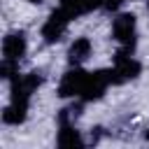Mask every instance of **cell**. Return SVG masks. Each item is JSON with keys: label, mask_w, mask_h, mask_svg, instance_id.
<instances>
[{"label": "cell", "mask_w": 149, "mask_h": 149, "mask_svg": "<svg viewBox=\"0 0 149 149\" xmlns=\"http://www.w3.org/2000/svg\"><path fill=\"white\" fill-rule=\"evenodd\" d=\"M28 51V40L23 30H14L7 33L2 40V65H0V74L2 79H12L14 74H19V63Z\"/></svg>", "instance_id": "1"}, {"label": "cell", "mask_w": 149, "mask_h": 149, "mask_svg": "<svg viewBox=\"0 0 149 149\" xmlns=\"http://www.w3.org/2000/svg\"><path fill=\"white\" fill-rule=\"evenodd\" d=\"M112 37L119 42V51L116 54H126L133 56L135 44H137V19L130 12L116 14L112 21Z\"/></svg>", "instance_id": "2"}, {"label": "cell", "mask_w": 149, "mask_h": 149, "mask_svg": "<svg viewBox=\"0 0 149 149\" xmlns=\"http://www.w3.org/2000/svg\"><path fill=\"white\" fill-rule=\"evenodd\" d=\"M74 21V16L65 9V7H56L51 14H49V19L44 21V26H42V37H44V42L47 44H54V42H58L61 40V35L68 30V26Z\"/></svg>", "instance_id": "3"}, {"label": "cell", "mask_w": 149, "mask_h": 149, "mask_svg": "<svg viewBox=\"0 0 149 149\" xmlns=\"http://www.w3.org/2000/svg\"><path fill=\"white\" fill-rule=\"evenodd\" d=\"M109 86H112V72L109 70H93L86 77V84H84V91H81L79 100H84V102L98 100V98L105 95V91Z\"/></svg>", "instance_id": "4"}, {"label": "cell", "mask_w": 149, "mask_h": 149, "mask_svg": "<svg viewBox=\"0 0 149 149\" xmlns=\"http://www.w3.org/2000/svg\"><path fill=\"white\" fill-rule=\"evenodd\" d=\"M86 77H88V72L81 70V65H70V70L61 77L58 95H61V98H79L81 91H84Z\"/></svg>", "instance_id": "5"}, {"label": "cell", "mask_w": 149, "mask_h": 149, "mask_svg": "<svg viewBox=\"0 0 149 149\" xmlns=\"http://www.w3.org/2000/svg\"><path fill=\"white\" fill-rule=\"evenodd\" d=\"M109 72H112V84L119 86V84H126V81L135 79V77L142 72V65H140L133 56L116 54V56H114V65L109 68Z\"/></svg>", "instance_id": "6"}, {"label": "cell", "mask_w": 149, "mask_h": 149, "mask_svg": "<svg viewBox=\"0 0 149 149\" xmlns=\"http://www.w3.org/2000/svg\"><path fill=\"white\" fill-rule=\"evenodd\" d=\"M28 107H30V102L9 100V102L5 105V109H2V121H5L7 126H19V123H23L26 116H28Z\"/></svg>", "instance_id": "7"}, {"label": "cell", "mask_w": 149, "mask_h": 149, "mask_svg": "<svg viewBox=\"0 0 149 149\" xmlns=\"http://www.w3.org/2000/svg\"><path fill=\"white\" fill-rule=\"evenodd\" d=\"M91 51H93L91 40H88V37H77V40L70 44V49H68V63H70V65H81L84 61H88Z\"/></svg>", "instance_id": "8"}, {"label": "cell", "mask_w": 149, "mask_h": 149, "mask_svg": "<svg viewBox=\"0 0 149 149\" xmlns=\"http://www.w3.org/2000/svg\"><path fill=\"white\" fill-rule=\"evenodd\" d=\"M56 144H58V147H84L86 142L81 140V133L77 130L74 123H58Z\"/></svg>", "instance_id": "9"}, {"label": "cell", "mask_w": 149, "mask_h": 149, "mask_svg": "<svg viewBox=\"0 0 149 149\" xmlns=\"http://www.w3.org/2000/svg\"><path fill=\"white\" fill-rule=\"evenodd\" d=\"M126 0H105V9H109V12H114V9H119L121 5H123Z\"/></svg>", "instance_id": "10"}, {"label": "cell", "mask_w": 149, "mask_h": 149, "mask_svg": "<svg viewBox=\"0 0 149 149\" xmlns=\"http://www.w3.org/2000/svg\"><path fill=\"white\" fill-rule=\"evenodd\" d=\"M30 2H42V0H30Z\"/></svg>", "instance_id": "11"}, {"label": "cell", "mask_w": 149, "mask_h": 149, "mask_svg": "<svg viewBox=\"0 0 149 149\" xmlns=\"http://www.w3.org/2000/svg\"><path fill=\"white\" fill-rule=\"evenodd\" d=\"M61 2H72V0H61Z\"/></svg>", "instance_id": "12"}, {"label": "cell", "mask_w": 149, "mask_h": 149, "mask_svg": "<svg viewBox=\"0 0 149 149\" xmlns=\"http://www.w3.org/2000/svg\"><path fill=\"white\" fill-rule=\"evenodd\" d=\"M147 140H149V130H147Z\"/></svg>", "instance_id": "13"}]
</instances>
